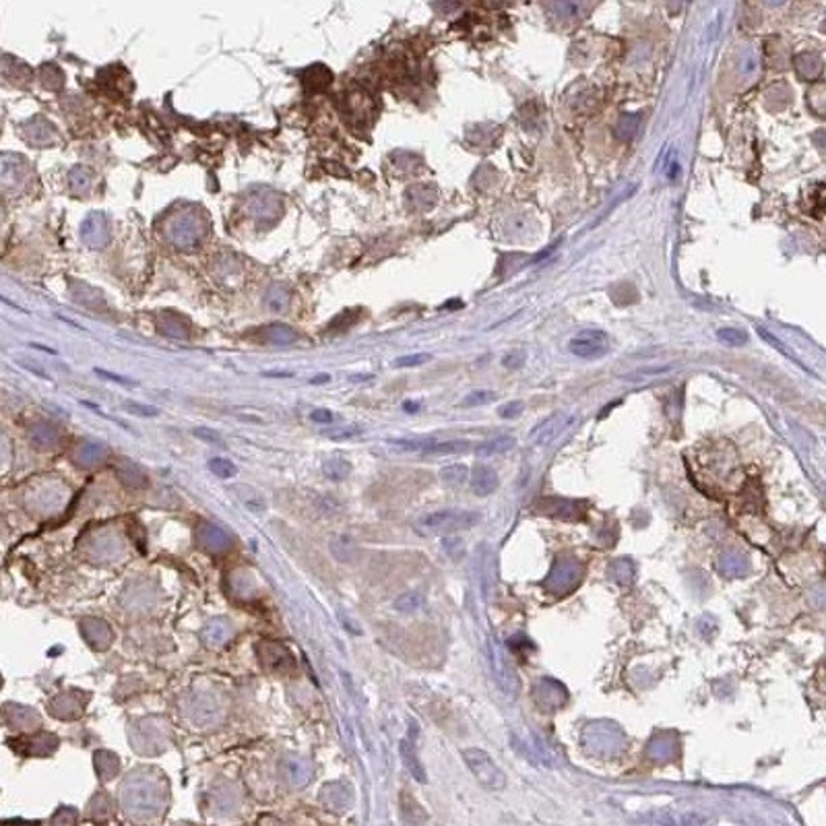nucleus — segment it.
<instances>
[{"label":"nucleus","instance_id":"cd10ccee","mask_svg":"<svg viewBox=\"0 0 826 826\" xmlns=\"http://www.w3.org/2000/svg\"><path fill=\"white\" fill-rule=\"evenodd\" d=\"M96 374H98V376H101V378H108V380H112V383H118V385H122V387H137V380H130V378H126V376L114 374V372H108V370H101V368H96Z\"/></svg>","mask_w":826,"mask_h":826},{"label":"nucleus","instance_id":"b1692460","mask_svg":"<svg viewBox=\"0 0 826 826\" xmlns=\"http://www.w3.org/2000/svg\"><path fill=\"white\" fill-rule=\"evenodd\" d=\"M430 353H413V356H403V358H397L392 366L395 368H413V366H422L426 362H430Z\"/></svg>","mask_w":826,"mask_h":826},{"label":"nucleus","instance_id":"0eeeda50","mask_svg":"<svg viewBox=\"0 0 826 826\" xmlns=\"http://www.w3.org/2000/svg\"><path fill=\"white\" fill-rule=\"evenodd\" d=\"M793 67L798 74L802 77L803 81H816L822 77L825 71V64H822V58L814 52H800L793 56Z\"/></svg>","mask_w":826,"mask_h":826},{"label":"nucleus","instance_id":"20e7f679","mask_svg":"<svg viewBox=\"0 0 826 826\" xmlns=\"http://www.w3.org/2000/svg\"><path fill=\"white\" fill-rule=\"evenodd\" d=\"M492 663H494V676H496L500 690L507 692L509 696H514L519 692V686H521L519 676L514 672L511 657L507 655L502 643H498V640H492Z\"/></svg>","mask_w":826,"mask_h":826},{"label":"nucleus","instance_id":"1a4fd4ad","mask_svg":"<svg viewBox=\"0 0 826 826\" xmlns=\"http://www.w3.org/2000/svg\"><path fill=\"white\" fill-rule=\"evenodd\" d=\"M399 752H401V758H403V762H405L407 771L412 773V777L415 779L417 783H426V781H428L426 769H424V764L419 762L417 752H415V746H413L409 740H401V744H399Z\"/></svg>","mask_w":826,"mask_h":826},{"label":"nucleus","instance_id":"f8f14e48","mask_svg":"<svg viewBox=\"0 0 826 826\" xmlns=\"http://www.w3.org/2000/svg\"><path fill=\"white\" fill-rule=\"evenodd\" d=\"M638 126H640V114H622L616 126H613V132L620 141H630L634 139V135L638 132Z\"/></svg>","mask_w":826,"mask_h":826},{"label":"nucleus","instance_id":"f257e3e1","mask_svg":"<svg viewBox=\"0 0 826 826\" xmlns=\"http://www.w3.org/2000/svg\"><path fill=\"white\" fill-rule=\"evenodd\" d=\"M480 523V514L471 511H438L430 512L415 521V531L419 535H453L467 531Z\"/></svg>","mask_w":826,"mask_h":826},{"label":"nucleus","instance_id":"423d86ee","mask_svg":"<svg viewBox=\"0 0 826 826\" xmlns=\"http://www.w3.org/2000/svg\"><path fill=\"white\" fill-rule=\"evenodd\" d=\"M568 349H570V353L584 358V360L601 358L604 353H608V335L604 331H584L581 335H577L575 339H570Z\"/></svg>","mask_w":826,"mask_h":826},{"label":"nucleus","instance_id":"412c9836","mask_svg":"<svg viewBox=\"0 0 826 826\" xmlns=\"http://www.w3.org/2000/svg\"><path fill=\"white\" fill-rule=\"evenodd\" d=\"M419 606H422V597L417 593H405L395 601V609H399L403 613H413Z\"/></svg>","mask_w":826,"mask_h":826},{"label":"nucleus","instance_id":"7c9ffc66","mask_svg":"<svg viewBox=\"0 0 826 826\" xmlns=\"http://www.w3.org/2000/svg\"><path fill=\"white\" fill-rule=\"evenodd\" d=\"M195 436L196 438H203V440H207V442H221V438H219V434H215V432H207V430H203V428H198V430H195Z\"/></svg>","mask_w":826,"mask_h":826},{"label":"nucleus","instance_id":"4be33fe9","mask_svg":"<svg viewBox=\"0 0 826 826\" xmlns=\"http://www.w3.org/2000/svg\"><path fill=\"white\" fill-rule=\"evenodd\" d=\"M122 409H126V412L132 413V415H141V417H155V415L162 413L157 407H153V405L137 403V401H126V403H122Z\"/></svg>","mask_w":826,"mask_h":826},{"label":"nucleus","instance_id":"7ed1b4c3","mask_svg":"<svg viewBox=\"0 0 826 826\" xmlns=\"http://www.w3.org/2000/svg\"><path fill=\"white\" fill-rule=\"evenodd\" d=\"M579 579H581V562L570 558V556H562L554 564V568L545 581V587H548V591H552L556 595H564L577 587Z\"/></svg>","mask_w":826,"mask_h":826},{"label":"nucleus","instance_id":"9b49d317","mask_svg":"<svg viewBox=\"0 0 826 826\" xmlns=\"http://www.w3.org/2000/svg\"><path fill=\"white\" fill-rule=\"evenodd\" d=\"M516 440L512 436H496L490 438L486 442L477 444L475 453L480 457H490V455H502V453H509L511 448H514Z\"/></svg>","mask_w":826,"mask_h":826},{"label":"nucleus","instance_id":"dca6fc26","mask_svg":"<svg viewBox=\"0 0 826 826\" xmlns=\"http://www.w3.org/2000/svg\"><path fill=\"white\" fill-rule=\"evenodd\" d=\"M440 477H442L446 484H451V486H461V484H465V482L469 480V469H467V465L455 463V465L444 467V469L440 471Z\"/></svg>","mask_w":826,"mask_h":826},{"label":"nucleus","instance_id":"bb28decb","mask_svg":"<svg viewBox=\"0 0 826 826\" xmlns=\"http://www.w3.org/2000/svg\"><path fill=\"white\" fill-rule=\"evenodd\" d=\"M523 409H525V405H523V401H509V403H504L502 407H500V417H504V419H511V417H519L521 413H523Z\"/></svg>","mask_w":826,"mask_h":826},{"label":"nucleus","instance_id":"ddd939ff","mask_svg":"<svg viewBox=\"0 0 826 826\" xmlns=\"http://www.w3.org/2000/svg\"><path fill=\"white\" fill-rule=\"evenodd\" d=\"M678 366L676 364H655V366H643V368H636L634 372L626 374L624 378L630 380V383H638V380H649V378H657V376H663V374H669L674 372Z\"/></svg>","mask_w":826,"mask_h":826},{"label":"nucleus","instance_id":"c85d7f7f","mask_svg":"<svg viewBox=\"0 0 826 826\" xmlns=\"http://www.w3.org/2000/svg\"><path fill=\"white\" fill-rule=\"evenodd\" d=\"M756 333H758V337H760V339H764V341H766V343H771V345H773V347H775L777 351H781L783 356H787V358H793V356H791V353H789V351L785 349V345H783V343H781V341H779L777 337H773V335H771V333H769L766 329H762V327H758V329H756Z\"/></svg>","mask_w":826,"mask_h":826},{"label":"nucleus","instance_id":"39448f33","mask_svg":"<svg viewBox=\"0 0 826 826\" xmlns=\"http://www.w3.org/2000/svg\"><path fill=\"white\" fill-rule=\"evenodd\" d=\"M572 424H575V415L562 412L554 413V415L545 417L543 422H539V424L535 426L533 430H531V434H529V440L533 442L535 446H548V444L554 442L564 430H568Z\"/></svg>","mask_w":826,"mask_h":826},{"label":"nucleus","instance_id":"f03ea898","mask_svg":"<svg viewBox=\"0 0 826 826\" xmlns=\"http://www.w3.org/2000/svg\"><path fill=\"white\" fill-rule=\"evenodd\" d=\"M463 760L471 775L477 779V783L487 791H502L507 787V775L498 766V762L482 748H465Z\"/></svg>","mask_w":826,"mask_h":826},{"label":"nucleus","instance_id":"f3484780","mask_svg":"<svg viewBox=\"0 0 826 826\" xmlns=\"http://www.w3.org/2000/svg\"><path fill=\"white\" fill-rule=\"evenodd\" d=\"M611 577L616 579V583L630 584L634 581V566H632L630 560H616L611 564Z\"/></svg>","mask_w":826,"mask_h":826},{"label":"nucleus","instance_id":"2eb2a0df","mask_svg":"<svg viewBox=\"0 0 826 826\" xmlns=\"http://www.w3.org/2000/svg\"><path fill=\"white\" fill-rule=\"evenodd\" d=\"M659 168L663 170V174H665V178L669 180V182H678V178H680V159L672 153V149L669 147H665V151H663V157H659Z\"/></svg>","mask_w":826,"mask_h":826},{"label":"nucleus","instance_id":"5701e85b","mask_svg":"<svg viewBox=\"0 0 826 826\" xmlns=\"http://www.w3.org/2000/svg\"><path fill=\"white\" fill-rule=\"evenodd\" d=\"M548 9L556 11L558 17H579L581 11H583V6L577 4V2H554V4H550Z\"/></svg>","mask_w":826,"mask_h":826},{"label":"nucleus","instance_id":"393cba45","mask_svg":"<svg viewBox=\"0 0 826 826\" xmlns=\"http://www.w3.org/2000/svg\"><path fill=\"white\" fill-rule=\"evenodd\" d=\"M758 64H760L758 54L752 48L746 50L744 56H742V73H744V77H752L758 71Z\"/></svg>","mask_w":826,"mask_h":826},{"label":"nucleus","instance_id":"a878e982","mask_svg":"<svg viewBox=\"0 0 826 826\" xmlns=\"http://www.w3.org/2000/svg\"><path fill=\"white\" fill-rule=\"evenodd\" d=\"M525 360H527V353L523 349H512V351H509L502 358V366L509 368V370H516V368H521V366L525 364Z\"/></svg>","mask_w":826,"mask_h":826},{"label":"nucleus","instance_id":"9d476101","mask_svg":"<svg viewBox=\"0 0 826 826\" xmlns=\"http://www.w3.org/2000/svg\"><path fill=\"white\" fill-rule=\"evenodd\" d=\"M719 570L723 577H729V579L744 577L748 572V560L742 554L729 552V554H723V558L719 560Z\"/></svg>","mask_w":826,"mask_h":826},{"label":"nucleus","instance_id":"6ab92c4d","mask_svg":"<svg viewBox=\"0 0 826 826\" xmlns=\"http://www.w3.org/2000/svg\"><path fill=\"white\" fill-rule=\"evenodd\" d=\"M209 469H211L217 477H221V480L234 477V475L238 473V467H236L234 463L227 461V459H219V457L209 461Z\"/></svg>","mask_w":826,"mask_h":826},{"label":"nucleus","instance_id":"c756f323","mask_svg":"<svg viewBox=\"0 0 826 826\" xmlns=\"http://www.w3.org/2000/svg\"><path fill=\"white\" fill-rule=\"evenodd\" d=\"M310 419H312V422H318V424H331V422H333V413L329 412V409H316V412H312V415H310Z\"/></svg>","mask_w":826,"mask_h":826},{"label":"nucleus","instance_id":"4468645a","mask_svg":"<svg viewBox=\"0 0 826 826\" xmlns=\"http://www.w3.org/2000/svg\"><path fill=\"white\" fill-rule=\"evenodd\" d=\"M471 444L467 440H446V442H432L424 453L430 455H459L465 453Z\"/></svg>","mask_w":826,"mask_h":826},{"label":"nucleus","instance_id":"473e14b6","mask_svg":"<svg viewBox=\"0 0 826 826\" xmlns=\"http://www.w3.org/2000/svg\"><path fill=\"white\" fill-rule=\"evenodd\" d=\"M329 380H331V376H329V374H320V376L312 378L310 383H312V385H322V383H329Z\"/></svg>","mask_w":826,"mask_h":826},{"label":"nucleus","instance_id":"f704fd0d","mask_svg":"<svg viewBox=\"0 0 826 826\" xmlns=\"http://www.w3.org/2000/svg\"><path fill=\"white\" fill-rule=\"evenodd\" d=\"M31 347H35V349H42V351H48V353H52V356H56V351H54V349H50V347H46V345H38V343H31Z\"/></svg>","mask_w":826,"mask_h":826},{"label":"nucleus","instance_id":"2f4dec72","mask_svg":"<svg viewBox=\"0 0 826 826\" xmlns=\"http://www.w3.org/2000/svg\"><path fill=\"white\" fill-rule=\"evenodd\" d=\"M267 378H293V372H263Z\"/></svg>","mask_w":826,"mask_h":826},{"label":"nucleus","instance_id":"a211bd4d","mask_svg":"<svg viewBox=\"0 0 826 826\" xmlns=\"http://www.w3.org/2000/svg\"><path fill=\"white\" fill-rule=\"evenodd\" d=\"M717 339L721 341V343H725V345H731V347H740V345H744L748 341V333L740 331V329H733V327H723V329L717 331Z\"/></svg>","mask_w":826,"mask_h":826},{"label":"nucleus","instance_id":"6e6552de","mask_svg":"<svg viewBox=\"0 0 826 826\" xmlns=\"http://www.w3.org/2000/svg\"><path fill=\"white\" fill-rule=\"evenodd\" d=\"M498 487V475L492 467L477 465L471 473V490L477 496H490Z\"/></svg>","mask_w":826,"mask_h":826},{"label":"nucleus","instance_id":"72a5a7b5","mask_svg":"<svg viewBox=\"0 0 826 826\" xmlns=\"http://www.w3.org/2000/svg\"><path fill=\"white\" fill-rule=\"evenodd\" d=\"M0 302H4V304H9V306H11V308H15V310H21V312H25V310H23V308H21V306H19V304H15V302H11V300H6V298H2V295H0Z\"/></svg>","mask_w":826,"mask_h":826},{"label":"nucleus","instance_id":"aec40b11","mask_svg":"<svg viewBox=\"0 0 826 826\" xmlns=\"http://www.w3.org/2000/svg\"><path fill=\"white\" fill-rule=\"evenodd\" d=\"M496 399V392L494 390H473L469 392L465 399H463V407H477V405H486L492 403Z\"/></svg>","mask_w":826,"mask_h":826}]
</instances>
